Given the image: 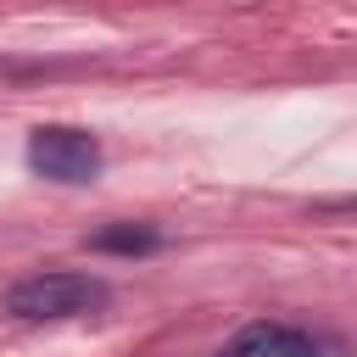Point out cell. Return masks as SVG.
Masks as SVG:
<instances>
[{"mask_svg":"<svg viewBox=\"0 0 357 357\" xmlns=\"http://www.w3.org/2000/svg\"><path fill=\"white\" fill-rule=\"evenodd\" d=\"M106 284L95 273H28L6 290V312L22 318V324H45V318H78V312H95L106 307Z\"/></svg>","mask_w":357,"mask_h":357,"instance_id":"cell-1","label":"cell"},{"mask_svg":"<svg viewBox=\"0 0 357 357\" xmlns=\"http://www.w3.org/2000/svg\"><path fill=\"white\" fill-rule=\"evenodd\" d=\"M28 167L39 178H50V184H89L100 173V145L84 128L45 123V128L28 134Z\"/></svg>","mask_w":357,"mask_h":357,"instance_id":"cell-2","label":"cell"},{"mask_svg":"<svg viewBox=\"0 0 357 357\" xmlns=\"http://www.w3.org/2000/svg\"><path fill=\"white\" fill-rule=\"evenodd\" d=\"M324 346L307 335V329H296V324H245L218 357H318Z\"/></svg>","mask_w":357,"mask_h":357,"instance_id":"cell-3","label":"cell"},{"mask_svg":"<svg viewBox=\"0 0 357 357\" xmlns=\"http://www.w3.org/2000/svg\"><path fill=\"white\" fill-rule=\"evenodd\" d=\"M89 251H112V257H151L162 251V234L145 223H106L89 234Z\"/></svg>","mask_w":357,"mask_h":357,"instance_id":"cell-4","label":"cell"}]
</instances>
